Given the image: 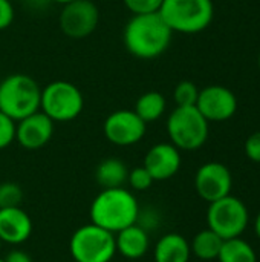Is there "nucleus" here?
<instances>
[{"mask_svg": "<svg viewBox=\"0 0 260 262\" xmlns=\"http://www.w3.org/2000/svg\"><path fill=\"white\" fill-rule=\"evenodd\" d=\"M173 31L159 12L135 14L124 26L123 41L136 58L152 60L162 55L172 43Z\"/></svg>", "mask_w": 260, "mask_h": 262, "instance_id": "f257e3e1", "label": "nucleus"}, {"mask_svg": "<svg viewBox=\"0 0 260 262\" xmlns=\"http://www.w3.org/2000/svg\"><path fill=\"white\" fill-rule=\"evenodd\" d=\"M219 262H257L256 250L250 243L239 238L225 239L218 255Z\"/></svg>", "mask_w": 260, "mask_h": 262, "instance_id": "412c9836", "label": "nucleus"}, {"mask_svg": "<svg viewBox=\"0 0 260 262\" xmlns=\"http://www.w3.org/2000/svg\"><path fill=\"white\" fill-rule=\"evenodd\" d=\"M233 177L230 169L218 161L202 164L195 175L196 193L208 204L231 193Z\"/></svg>", "mask_w": 260, "mask_h": 262, "instance_id": "9b49d317", "label": "nucleus"}, {"mask_svg": "<svg viewBox=\"0 0 260 262\" xmlns=\"http://www.w3.org/2000/svg\"><path fill=\"white\" fill-rule=\"evenodd\" d=\"M190 256V243L173 232L162 235L153 249V262H188Z\"/></svg>", "mask_w": 260, "mask_h": 262, "instance_id": "f3484780", "label": "nucleus"}, {"mask_svg": "<svg viewBox=\"0 0 260 262\" xmlns=\"http://www.w3.org/2000/svg\"><path fill=\"white\" fill-rule=\"evenodd\" d=\"M115 247L116 255L130 261H138L144 258L150 249V235L141 226L133 224L115 233Z\"/></svg>", "mask_w": 260, "mask_h": 262, "instance_id": "dca6fc26", "label": "nucleus"}, {"mask_svg": "<svg viewBox=\"0 0 260 262\" xmlns=\"http://www.w3.org/2000/svg\"><path fill=\"white\" fill-rule=\"evenodd\" d=\"M257 66H259V69H260V52H259V57H257Z\"/></svg>", "mask_w": 260, "mask_h": 262, "instance_id": "473e14b6", "label": "nucleus"}, {"mask_svg": "<svg viewBox=\"0 0 260 262\" xmlns=\"http://www.w3.org/2000/svg\"><path fill=\"white\" fill-rule=\"evenodd\" d=\"M250 224V212L242 200L231 193L213 201L207 209V226L224 241L239 238Z\"/></svg>", "mask_w": 260, "mask_h": 262, "instance_id": "6e6552de", "label": "nucleus"}, {"mask_svg": "<svg viewBox=\"0 0 260 262\" xmlns=\"http://www.w3.org/2000/svg\"><path fill=\"white\" fill-rule=\"evenodd\" d=\"M147 130V123H144L133 109H118L107 115L103 124L104 137L109 143L129 147L139 143Z\"/></svg>", "mask_w": 260, "mask_h": 262, "instance_id": "9d476101", "label": "nucleus"}, {"mask_svg": "<svg viewBox=\"0 0 260 262\" xmlns=\"http://www.w3.org/2000/svg\"><path fill=\"white\" fill-rule=\"evenodd\" d=\"M84 109L83 92L70 81L55 80L41 88L40 111L54 123H69Z\"/></svg>", "mask_w": 260, "mask_h": 262, "instance_id": "423d86ee", "label": "nucleus"}, {"mask_svg": "<svg viewBox=\"0 0 260 262\" xmlns=\"http://www.w3.org/2000/svg\"><path fill=\"white\" fill-rule=\"evenodd\" d=\"M51 2L58 3V5H66V3H69V2H72V0H51Z\"/></svg>", "mask_w": 260, "mask_h": 262, "instance_id": "2f4dec72", "label": "nucleus"}, {"mask_svg": "<svg viewBox=\"0 0 260 262\" xmlns=\"http://www.w3.org/2000/svg\"><path fill=\"white\" fill-rule=\"evenodd\" d=\"M127 183L129 186L136 190V192H146L147 189L152 187V184L155 183L152 175L147 172V169L144 166L135 167L132 170H129V177H127Z\"/></svg>", "mask_w": 260, "mask_h": 262, "instance_id": "b1692460", "label": "nucleus"}, {"mask_svg": "<svg viewBox=\"0 0 260 262\" xmlns=\"http://www.w3.org/2000/svg\"><path fill=\"white\" fill-rule=\"evenodd\" d=\"M159 14L173 32L198 34L211 25L215 5L213 0H164Z\"/></svg>", "mask_w": 260, "mask_h": 262, "instance_id": "20e7f679", "label": "nucleus"}, {"mask_svg": "<svg viewBox=\"0 0 260 262\" xmlns=\"http://www.w3.org/2000/svg\"><path fill=\"white\" fill-rule=\"evenodd\" d=\"M245 155L253 163H260V130L251 134L245 141Z\"/></svg>", "mask_w": 260, "mask_h": 262, "instance_id": "cd10ccee", "label": "nucleus"}, {"mask_svg": "<svg viewBox=\"0 0 260 262\" xmlns=\"http://www.w3.org/2000/svg\"><path fill=\"white\" fill-rule=\"evenodd\" d=\"M41 88L26 74H11L0 81V111L20 121L40 111Z\"/></svg>", "mask_w": 260, "mask_h": 262, "instance_id": "7ed1b4c3", "label": "nucleus"}, {"mask_svg": "<svg viewBox=\"0 0 260 262\" xmlns=\"http://www.w3.org/2000/svg\"><path fill=\"white\" fill-rule=\"evenodd\" d=\"M23 201V190L17 183H2L0 184V207H15Z\"/></svg>", "mask_w": 260, "mask_h": 262, "instance_id": "5701e85b", "label": "nucleus"}, {"mask_svg": "<svg viewBox=\"0 0 260 262\" xmlns=\"http://www.w3.org/2000/svg\"><path fill=\"white\" fill-rule=\"evenodd\" d=\"M100 23V9L92 0H72L61 5L58 26L61 32L74 40L89 37Z\"/></svg>", "mask_w": 260, "mask_h": 262, "instance_id": "1a4fd4ad", "label": "nucleus"}, {"mask_svg": "<svg viewBox=\"0 0 260 262\" xmlns=\"http://www.w3.org/2000/svg\"><path fill=\"white\" fill-rule=\"evenodd\" d=\"M0 262H5V259H3V258H0Z\"/></svg>", "mask_w": 260, "mask_h": 262, "instance_id": "72a5a7b5", "label": "nucleus"}, {"mask_svg": "<svg viewBox=\"0 0 260 262\" xmlns=\"http://www.w3.org/2000/svg\"><path fill=\"white\" fill-rule=\"evenodd\" d=\"M54 121L37 111L23 120L17 121L15 126V141L26 150H37L44 147L54 135Z\"/></svg>", "mask_w": 260, "mask_h": 262, "instance_id": "ddd939ff", "label": "nucleus"}, {"mask_svg": "<svg viewBox=\"0 0 260 262\" xmlns=\"http://www.w3.org/2000/svg\"><path fill=\"white\" fill-rule=\"evenodd\" d=\"M222 243L224 239L219 235H216L210 229H204L193 236L190 243V250L192 255H195L201 261H213L218 259Z\"/></svg>", "mask_w": 260, "mask_h": 262, "instance_id": "aec40b11", "label": "nucleus"}, {"mask_svg": "<svg viewBox=\"0 0 260 262\" xmlns=\"http://www.w3.org/2000/svg\"><path fill=\"white\" fill-rule=\"evenodd\" d=\"M129 177L127 164L120 158H106L95 169V180L103 189L124 187Z\"/></svg>", "mask_w": 260, "mask_h": 262, "instance_id": "a211bd4d", "label": "nucleus"}, {"mask_svg": "<svg viewBox=\"0 0 260 262\" xmlns=\"http://www.w3.org/2000/svg\"><path fill=\"white\" fill-rule=\"evenodd\" d=\"M139 209V203L133 192L126 187H113L103 189L93 198L89 215L92 224L115 235L120 230L136 224Z\"/></svg>", "mask_w": 260, "mask_h": 262, "instance_id": "f03ea898", "label": "nucleus"}, {"mask_svg": "<svg viewBox=\"0 0 260 262\" xmlns=\"http://www.w3.org/2000/svg\"><path fill=\"white\" fill-rule=\"evenodd\" d=\"M167 135L179 150L201 149L210 134V123L196 106H176L167 118Z\"/></svg>", "mask_w": 260, "mask_h": 262, "instance_id": "39448f33", "label": "nucleus"}, {"mask_svg": "<svg viewBox=\"0 0 260 262\" xmlns=\"http://www.w3.org/2000/svg\"><path fill=\"white\" fill-rule=\"evenodd\" d=\"M0 249H2V241H0Z\"/></svg>", "mask_w": 260, "mask_h": 262, "instance_id": "f704fd0d", "label": "nucleus"}, {"mask_svg": "<svg viewBox=\"0 0 260 262\" xmlns=\"http://www.w3.org/2000/svg\"><path fill=\"white\" fill-rule=\"evenodd\" d=\"M3 259H5V262H32L31 256L25 250H20V249L9 252L6 255V258H3Z\"/></svg>", "mask_w": 260, "mask_h": 262, "instance_id": "c756f323", "label": "nucleus"}, {"mask_svg": "<svg viewBox=\"0 0 260 262\" xmlns=\"http://www.w3.org/2000/svg\"><path fill=\"white\" fill-rule=\"evenodd\" d=\"M198 95H199V89L190 80L179 81L173 91V100L176 106H196Z\"/></svg>", "mask_w": 260, "mask_h": 262, "instance_id": "4be33fe9", "label": "nucleus"}, {"mask_svg": "<svg viewBox=\"0 0 260 262\" xmlns=\"http://www.w3.org/2000/svg\"><path fill=\"white\" fill-rule=\"evenodd\" d=\"M32 235V220L20 206L0 207V241L2 244L20 246Z\"/></svg>", "mask_w": 260, "mask_h": 262, "instance_id": "2eb2a0df", "label": "nucleus"}, {"mask_svg": "<svg viewBox=\"0 0 260 262\" xmlns=\"http://www.w3.org/2000/svg\"><path fill=\"white\" fill-rule=\"evenodd\" d=\"M196 107L208 123H222L236 114L238 98L228 88L210 84L199 91Z\"/></svg>", "mask_w": 260, "mask_h": 262, "instance_id": "f8f14e48", "label": "nucleus"}, {"mask_svg": "<svg viewBox=\"0 0 260 262\" xmlns=\"http://www.w3.org/2000/svg\"><path fill=\"white\" fill-rule=\"evenodd\" d=\"M69 253L74 262H112L116 255L115 235L92 223L84 224L72 233Z\"/></svg>", "mask_w": 260, "mask_h": 262, "instance_id": "0eeeda50", "label": "nucleus"}, {"mask_svg": "<svg viewBox=\"0 0 260 262\" xmlns=\"http://www.w3.org/2000/svg\"><path fill=\"white\" fill-rule=\"evenodd\" d=\"M158 220H159V215L153 209H139V215H138L136 224L141 226L144 230L150 232V230L156 229Z\"/></svg>", "mask_w": 260, "mask_h": 262, "instance_id": "bb28decb", "label": "nucleus"}, {"mask_svg": "<svg viewBox=\"0 0 260 262\" xmlns=\"http://www.w3.org/2000/svg\"><path fill=\"white\" fill-rule=\"evenodd\" d=\"M181 163V150L176 146L172 143H158L147 150L143 166L152 175L153 181H167L179 172Z\"/></svg>", "mask_w": 260, "mask_h": 262, "instance_id": "4468645a", "label": "nucleus"}, {"mask_svg": "<svg viewBox=\"0 0 260 262\" xmlns=\"http://www.w3.org/2000/svg\"><path fill=\"white\" fill-rule=\"evenodd\" d=\"M254 232H256V236L260 239V210L254 220Z\"/></svg>", "mask_w": 260, "mask_h": 262, "instance_id": "7c9ffc66", "label": "nucleus"}, {"mask_svg": "<svg viewBox=\"0 0 260 262\" xmlns=\"http://www.w3.org/2000/svg\"><path fill=\"white\" fill-rule=\"evenodd\" d=\"M164 0H123L124 6L135 14H152V12H159V8Z\"/></svg>", "mask_w": 260, "mask_h": 262, "instance_id": "a878e982", "label": "nucleus"}, {"mask_svg": "<svg viewBox=\"0 0 260 262\" xmlns=\"http://www.w3.org/2000/svg\"><path fill=\"white\" fill-rule=\"evenodd\" d=\"M15 18L12 0H0V31L9 28Z\"/></svg>", "mask_w": 260, "mask_h": 262, "instance_id": "c85d7f7f", "label": "nucleus"}, {"mask_svg": "<svg viewBox=\"0 0 260 262\" xmlns=\"http://www.w3.org/2000/svg\"><path fill=\"white\" fill-rule=\"evenodd\" d=\"M15 126L17 121L0 111V150L9 147L15 141Z\"/></svg>", "mask_w": 260, "mask_h": 262, "instance_id": "393cba45", "label": "nucleus"}, {"mask_svg": "<svg viewBox=\"0 0 260 262\" xmlns=\"http://www.w3.org/2000/svg\"><path fill=\"white\" fill-rule=\"evenodd\" d=\"M167 109L166 97L158 91H149L139 95L135 103V112L144 123H153L159 120Z\"/></svg>", "mask_w": 260, "mask_h": 262, "instance_id": "6ab92c4d", "label": "nucleus"}]
</instances>
